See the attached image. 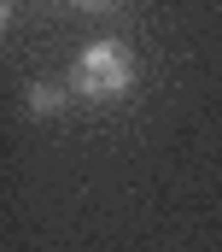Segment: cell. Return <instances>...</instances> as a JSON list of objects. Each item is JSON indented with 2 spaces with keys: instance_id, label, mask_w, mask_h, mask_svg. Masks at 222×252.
I'll use <instances>...</instances> for the list:
<instances>
[{
  "instance_id": "1",
  "label": "cell",
  "mask_w": 222,
  "mask_h": 252,
  "mask_svg": "<svg viewBox=\"0 0 222 252\" xmlns=\"http://www.w3.org/2000/svg\"><path fill=\"white\" fill-rule=\"evenodd\" d=\"M129 47H117V41H94L82 59H76V88L82 94H94V100H111V94H123L129 88Z\"/></svg>"
}]
</instances>
